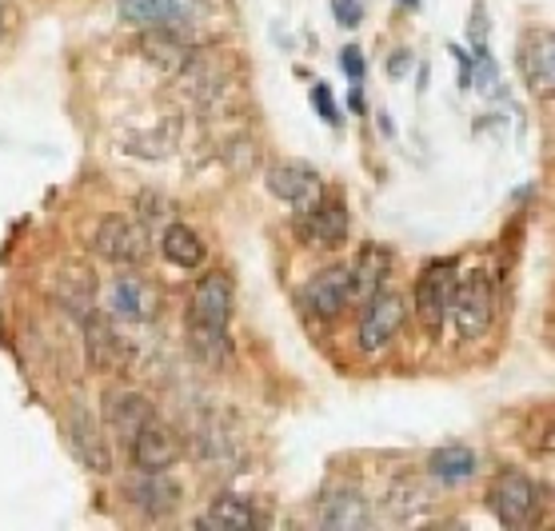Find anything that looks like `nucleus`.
I'll return each instance as SVG.
<instances>
[{"mask_svg": "<svg viewBox=\"0 0 555 531\" xmlns=\"http://www.w3.org/2000/svg\"><path fill=\"white\" fill-rule=\"evenodd\" d=\"M228 320H232V280L224 272H208V276L196 280L189 303V348L201 364H228V355H232Z\"/></svg>", "mask_w": 555, "mask_h": 531, "instance_id": "f257e3e1", "label": "nucleus"}, {"mask_svg": "<svg viewBox=\"0 0 555 531\" xmlns=\"http://www.w3.org/2000/svg\"><path fill=\"white\" fill-rule=\"evenodd\" d=\"M455 260H431L416 280V316L428 332H440L443 320L452 316L455 300Z\"/></svg>", "mask_w": 555, "mask_h": 531, "instance_id": "f03ea898", "label": "nucleus"}, {"mask_svg": "<svg viewBox=\"0 0 555 531\" xmlns=\"http://www.w3.org/2000/svg\"><path fill=\"white\" fill-rule=\"evenodd\" d=\"M492 312H495V296L483 272H467L464 280H455L452 320L464 340H480L483 332L492 328Z\"/></svg>", "mask_w": 555, "mask_h": 531, "instance_id": "7ed1b4c3", "label": "nucleus"}, {"mask_svg": "<svg viewBox=\"0 0 555 531\" xmlns=\"http://www.w3.org/2000/svg\"><path fill=\"white\" fill-rule=\"evenodd\" d=\"M92 248H96V256H104L108 264L137 268V264H144V256H149V232H144L137 220H128V216H104L101 228H96V236H92Z\"/></svg>", "mask_w": 555, "mask_h": 531, "instance_id": "20e7f679", "label": "nucleus"}, {"mask_svg": "<svg viewBox=\"0 0 555 531\" xmlns=\"http://www.w3.org/2000/svg\"><path fill=\"white\" fill-rule=\"evenodd\" d=\"M128 455H132V464H137L140 471H168L180 455H184V443H180V436L168 428L165 419L149 416L132 431Z\"/></svg>", "mask_w": 555, "mask_h": 531, "instance_id": "39448f33", "label": "nucleus"}, {"mask_svg": "<svg viewBox=\"0 0 555 531\" xmlns=\"http://www.w3.org/2000/svg\"><path fill=\"white\" fill-rule=\"evenodd\" d=\"M120 16L132 28L189 33L201 21V0H120Z\"/></svg>", "mask_w": 555, "mask_h": 531, "instance_id": "423d86ee", "label": "nucleus"}, {"mask_svg": "<svg viewBox=\"0 0 555 531\" xmlns=\"http://www.w3.org/2000/svg\"><path fill=\"white\" fill-rule=\"evenodd\" d=\"M408 308L400 292H376L364 300V316H360V348L364 352H379L396 340V332L404 324Z\"/></svg>", "mask_w": 555, "mask_h": 531, "instance_id": "0eeeda50", "label": "nucleus"}, {"mask_svg": "<svg viewBox=\"0 0 555 531\" xmlns=\"http://www.w3.org/2000/svg\"><path fill=\"white\" fill-rule=\"evenodd\" d=\"M488 504H492L495 519H500L504 528H524V523H531L535 507H540V488H535L528 476H519V471H504V476L492 483Z\"/></svg>", "mask_w": 555, "mask_h": 531, "instance_id": "6e6552de", "label": "nucleus"}, {"mask_svg": "<svg viewBox=\"0 0 555 531\" xmlns=\"http://www.w3.org/2000/svg\"><path fill=\"white\" fill-rule=\"evenodd\" d=\"M348 228H352V212L340 200H320L315 196L308 208H300V236L315 248H336L348 241Z\"/></svg>", "mask_w": 555, "mask_h": 531, "instance_id": "1a4fd4ad", "label": "nucleus"}, {"mask_svg": "<svg viewBox=\"0 0 555 531\" xmlns=\"http://www.w3.org/2000/svg\"><path fill=\"white\" fill-rule=\"evenodd\" d=\"M125 492L128 504L149 519H168L180 507V483L168 480V471H140L137 480H128Z\"/></svg>", "mask_w": 555, "mask_h": 531, "instance_id": "9d476101", "label": "nucleus"}, {"mask_svg": "<svg viewBox=\"0 0 555 531\" xmlns=\"http://www.w3.org/2000/svg\"><path fill=\"white\" fill-rule=\"evenodd\" d=\"M348 300H352V272H348V264L324 268V272L308 280V288H304V308L324 320L340 316L344 308H348Z\"/></svg>", "mask_w": 555, "mask_h": 531, "instance_id": "9b49d317", "label": "nucleus"}, {"mask_svg": "<svg viewBox=\"0 0 555 531\" xmlns=\"http://www.w3.org/2000/svg\"><path fill=\"white\" fill-rule=\"evenodd\" d=\"M268 192L292 208H308L320 196V172L304 160H280L268 168Z\"/></svg>", "mask_w": 555, "mask_h": 531, "instance_id": "f8f14e48", "label": "nucleus"}, {"mask_svg": "<svg viewBox=\"0 0 555 531\" xmlns=\"http://www.w3.org/2000/svg\"><path fill=\"white\" fill-rule=\"evenodd\" d=\"M85 336H89V360L101 372H116V367L128 364V348L120 340V332H116L113 316H104L92 308L89 316H85Z\"/></svg>", "mask_w": 555, "mask_h": 531, "instance_id": "ddd939ff", "label": "nucleus"}, {"mask_svg": "<svg viewBox=\"0 0 555 531\" xmlns=\"http://www.w3.org/2000/svg\"><path fill=\"white\" fill-rule=\"evenodd\" d=\"M519 68H524V80H528V89L535 92H552V80H555V40L547 28H535L524 37L519 44Z\"/></svg>", "mask_w": 555, "mask_h": 531, "instance_id": "4468645a", "label": "nucleus"}, {"mask_svg": "<svg viewBox=\"0 0 555 531\" xmlns=\"http://www.w3.org/2000/svg\"><path fill=\"white\" fill-rule=\"evenodd\" d=\"M137 49L144 61H152L165 73H180L192 61V44H184V33H168V28H144Z\"/></svg>", "mask_w": 555, "mask_h": 531, "instance_id": "2eb2a0df", "label": "nucleus"}, {"mask_svg": "<svg viewBox=\"0 0 555 531\" xmlns=\"http://www.w3.org/2000/svg\"><path fill=\"white\" fill-rule=\"evenodd\" d=\"M367 523H372V511H367V500L356 488L332 492L320 507V528L328 531H360Z\"/></svg>", "mask_w": 555, "mask_h": 531, "instance_id": "dca6fc26", "label": "nucleus"}, {"mask_svg": "<svg viewBox=\"0 0 555 531\" xmlns=\"http://www.w3.org/2000/svg\"><path fill=\"white\" fill-rule=\"evenodd\" d=\"M152 416V404L144 400L140 392H108L104 396V419H108V428L120 436V440H132V431Z\"/></svg>", "mask_w": 555, "mask_h": 531, "instance_id": "f3484780", "label": "nucleus"}, {"mask_svg": "<svg viewBox=\"0 0 555 531\" xmlns=\"http://www.w3.org/2000/svg\"><path fill=\"white\" fill-rule=\"evenodd\" d=\"M68 443H73V452L85 459V468H92V471H108L113 468V459H108V448H104V440H101V431H96V424H92L80 407H76L73 416H68Z\"/></svg>", "mask_w": 555, "mask_h": 531, "instance_id": "a211bd4d", "label": "nucleus"}, {"mask_svg": "<svg viewBox=\"0 0 555 531\" xmlns=\"http://www.w3.org/2000/svg\"><path fill=\"white\" fill-rule=\"evenodd\" d=\"M391 268V256L388 248H379V244H364L360 256H356V264H348L352 272V300H367V296H376L384 276H388Z\"/></svg>", "mask_w": 555, "mask_h": 531, "instance_id": "6ab92c4d", "label": "nucleus"}, {"mask_svg": "<svg viewBox=\"0 0 555 531\" xmlns=\"http://www.w3.org/2000/svg\"><path fill=\"white\" fill-rule=\"evenodd\" d=\"M476 468H480V459L464 443H448V448H436L428 455V476L440 483H464L476 476Z\"/></svg>", "mask_w": 555, "mask_h": 531, "instance_id": "aec40b11", "label": "nucleus"}, {"mask_svg": "<svg viewBox=\"0 0 555 531\" xmlns=\"http://www.w3.org/2000/svg\"><path fill=\"white\" fill-rule=\"evenodd\" d=\"M108 316L113 320H128V324H137V320L149 316V296H144V284L137 276H116L113 288H108Z\"/></svg>", "mask_w": 555, "mask_h": 531, "instance_id": "412c9836", "label": "nucleus"}, {"mask_svg": "<svg viewBox=\"0 0 555 531\" xmlns=\"http://www.w3.org/2000/svg\"><path fill=\"white\" fill-rule=\"evenodd\" d=\"M204 531H248L256 523V511L244 504L241 495H220L212 500V507L196 519Z\"/></svg>", "mask_w": 555, "mask_h": 531, "instance_id": "4be33fe9", "label": "nucleus"}, {"mask_svg": "<svg viewBox=\"0 0 555 531\" xmlns=\"http://www.w3.org/2000/svg\"><path fill=\"white\" fill-rule=\"evenodd\" d=\"M160 252L168 264L177 268H201L204 264V241L192 232L189 224H168L160 236Z\"/></svg>", "mask_w": 555, "mask_h": 531, "instance_id": "5701e85b", "label": "nucleus"}, {"mask_svg": "<svg viewBox=\"0 0 555 531\" xmlns=\"http://www.w3.org/2000/svg\"><path fill=\"white\" fill-rule=\"evenodd\" d=\"M312 104H315V108H320V116H324L328 125H340V108H336V101H332L328 85H320V80H315V89H312Z\"/></svg>", "mask_w": 555, "mask_h": 531, "instance_id": "b1692460", "label": "nucleus"}, {"mask_svg": "<svg viewBox=\"0 0 555 531\" xmlns=\"http://www.w3.org/2000/svg\"><path fill=\"white\" fill-rule=\"evenodd\" d=\"M332 9H336V21H340L344 28H356L364 21V4H360V0H332Z\"/></svg>", "mask_w": 555, "mask_h": 531, "instance_id": "393cba45", "label": "nucleus"}, {"mask_svg": "<svg viewBox=\"0 0 555 531\" xmlns=\"http://www.w3.org/2000/svg\"><path fill=\"white\" fill-rule=\"evenodd\" d=\"M340 68L352 76V80H364V56H360V49H344Z\"/></svg>", "mask_w": 555, "mask_h": 531, "instance_id": "a878e982", "label": "nucleus"}, {"mask_svg": "<svg viewBox=\"0 0 555 531\" xmlns=\"http://www.w3.org/2000/svg\"><path fill=\"white\" fill-rule=\"evenodd\" d=\"M0 33H4V9H0Z\"/></svg>", "mask_w": 555, "mask_h": 531, "instance_id": "bb28decb", "label": "nucleus"}, {"mask_svg": "<svg viewBox=\"0 0 555 531\" xmlns=\"http://www.w3.org/2000/svg\"><path fill=\"white\" fill-rule=\"evenodd\" d=\"M408 4H416V0H408Z\"/></svg>", "mask_w": 555, "mask_h": 531, "instance_id": "cd10ccee", "label": "nucleus"}]
</instances>
